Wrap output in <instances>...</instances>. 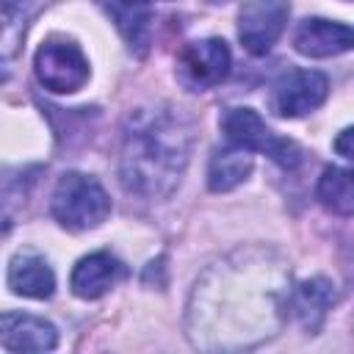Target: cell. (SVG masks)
<instances>
[{
	"instance_id": "8fae6325",
	"label": "cell",
	"mask_w": 354,
	"mask_h": 354,
	"mask_svg": "<svg viewBox=\"0 0 354 354\" xmlns=\"http://www.w3.org/2000/svg\"><path fill=\"white\" fill-rule=\"evenodd\" d=\"M108 17L113 19L116 30L127 41V47L138 55L147 53L149 47V33H152V6L149 0H102Z\"/></svg>"
},
{
	"instance_id": "4fadbf2b",
	"label": "cell",
	"mask_w": 354,
	"mask_h": 354,
	"mask_svg": "<svg viewBox=\"0 0 354 354\" xmlns=\"http://www.w3.org/2000/svg\"><path fill=\"white\" fill-rule=\"evenodd\" d=\"M288 304L296 315V321L307 329V332H315L326 313L332 310L335 304V285L326 279V277H313V279H304L290 296H288Z\"/></svg>"
},
{
	"instance_id": "e0dca14e",
	"label": "cell",
	"mask_w": 354,
	"mask_h": 354,
	"mask_svg": "<svg viewBox=\"0 0 354 354\" xmlns=\"http://www.w3.org/2000/svg\"><path fill=\"white\" fill-rule=\"evenodd\" d=\"M348 138H351V127H346V130L340 133V138L335 141V147H337V152H340L343 158H351V144H348Z\"/></svg>"
},
{
	"instance_id": "ba28073f",
	"label": "cell",
	"mask_w": 354,
	"mask_h": 354,
	"mask_svg": "<svg viewBox=\"0 0 354 354\" xmlns=\"http://www.w3.org/2000/svg\"><path fill=\"white\" fill-rule=\"evenodd\" d=\"M58 343V329L30 313H0V346L8 351H50Z\"/></svg>"
},
{
	"instance_id": "9c48e42d",
	"label": "cell",
	"mask_w": 354,
	"mask_h": 354,
	"mask_svg": "<svg viewBox=\"0 0 354 354\" xmlns=\"http://www.w3.org/2000/svg\"><path fill=\"white\" fill-rule=\"evenodd\" d=\"M354 44V33L346 22H332V19H304L296 33H293V47L296 53L307 58H332L340 53H348Z\"/></svg>"
},
{
	"instance_id": "6da1fadb",
	"label": "cell",
	"mask_w": 354,
	"mask_h": 354,
	"mask_svg": "<svg viewBox=\"0 0 354 354\" xmlns=\"http://www.w3.org/2000/svg\"><path fill=\"white\" fill-rule=\"evenodd\" d=\"M194 124L171 105L141 108L127 116L122 136V183L130 194L144 199L169 196L191 155Z\"/></svg>"
},
{
	"instance_id": "9a60e30c",
	"label": "cell",
	"mask_w": 354,
	"mask_h": 354,
	"mask_svg": "<svg viewBox=\"0 0 354 354\" xmlns=\"http://www.w3.org/2000/svg\"><path fill=\"white\" fill-rule=\"evenodd\" d=\"M254 158L252 152L241 149V147H230L213 155L210 166H207V188L221 194V191H232L235 185H241L249 174H252Z\"/></svg>"
},
{
	"instance_id": "8992f818",
	"label": "cell",
	"mask_w": 354,
	"mask_h": 354,
	"mask_svg": "<svg viewBox=\"0 0 354 354\" xmlns=\"http://www.w3.org/2000/svg\"><path fill=\"white\" fill-rule=\"evenodd\" d=\"M290 17L285 0H246L238 11V39L252 55H266L282 36Z\"/></svg>"
},
{
	"instance_id": "7c38bea8",
	"label": "cell",
	"mask_w": 354,
	"mask_h": 354,
	"mask_svg": "<svg viewBox=\"0 0 354 354\" xmlns=\"http://www.w3.org/2000/svg\"><path fill=\"white\" fill-rule=\"evenodd\" d=\"M8 288L25 299H50L55 290V274L41 254L19 252L8 266Z\"/></svg>"
},
{
	"instance_id": "30bf717a",
	"label": "cell",
	"mask_w": 354,
	"mask_h": 354,
	"mask_svg": "<svg viewBox=\"0 0 354 354\" xmlns=\"http://www.w3.org/2000/svg\"><path fill=\"white\" fill-rule=\"evenodd\" d=\"M122 277H124V266L111 252H91L75 263L72 277H69V288L80 299H100Z\"/></svg>"
},
{
	"instance_id": "2e32d148",
	"label": "cell",
	"mask_w": 354,
	"mask_h": 354,
	"mask_svg": "<svg viewBox=\"0 0 354 354\" xmlns=\"http://www.w3.org/2000/svg\"><path fill=\"white\" fill-rule=\"evenodd\" d=\"M318 199L324 207H329L337 216H351L354 210V185L351 171L340 166H326L318 180Z\"/></svg>"
},
{
	"instance_id": "7a4b0ae2",
	"label": "cell",
	"mask_w": 354,
	"mask_h": 354,
	"mask_svg": "<svg viewBox=\"0 0 354 354\" xmlns=\"http://www.w3.org/2000/svg\"><path fill=\"white\" fill-rule=\"evenodd\" d=\"M111 213V196L105 188L80 171H66L53 191V216L72 232L100 227Z\"/></svg>"
},
{
	"instance_id": "5b68a950",
	"label": "cell",
	"mask_w": 354,
	"mask_h": 354,
	"mask_svg": "<svg viewBox=\"0 0 354 354\" xmlns=\"http://www.w3.org/2000/svg\"><path fill=\"white\" fill-rule=\"evenodd\" d=\"M230 61V47L221 39L188 41L177 55V80L191 91L210 88L227 77Z\"/></svg>"
},
{
	"instance_id": "52a82bcc",
	"label": "cell",
	"mask_w": 354,
	"mask_h": 354,
	"mask_svg": "<svg viewBox=\"0 0 354 354\" xmlns=\"http://www.w3.org/2000/svg\"><path fill=\"white\" fill-rule=\"evenodd\" d=\"M329 94V80L315 69H290L274 83L271 108L282 119H299L315 111Z\"/></svg>"
},
{
	"instance_id": "3957f363",
	"label": "cell",
	"mask_w": 354,
	"mask_h": 354,
	"mask_svg": "<svg viewBox=\"0 0 354 354\" xmlns=\"http://www.w3.org/2000/svg\"><path fill=\"white\" fill-rule=\"evenodd\" d=\"M33 69H36L39 83L55 94L80 91L91 75L88 58L83 55V50L75 41L58 39V36L41 41V47L36 50V58H33Z\"/></svg>"
},
{
	"instance_id": "5bb4252c",
	"label": "cell",
	"mask_w": 354,
	"mask_h": 354,
	"mask_svg": "<svg viewBox=\"0 0 354 354\" xmlns=\"http://www.w3.org/2000/svg\"><path fill=\"white\" fill-rule=\"evenodd\" d=\"M33 11L36 0H0V69H8L22 53Z\"/></svg>"
},
{
	"instance_id": "277c9868",
	"label": "cell",
	"mask_w": 354,
	"mask_h": 354,
	"mask_svg": "<svg viewBox=\"0 0 354 354\" xmlns=\"http://www.w3.org/2000/svg\"><path fill=\"white\" fill-rule=\"evenodd\" d=\"M221 124H224L227 141L232 147H241L246 152H266L282 169H293L301 160V149L290 138L274 136V130H268V124L252 108H232V111H227Z\"/></svg>"
}]
</instances>
